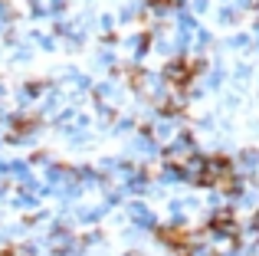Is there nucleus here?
Masks as SVG:
<instances>
[{"label": "nucleus", "instance_id": "obj_1", "mask_svg": "<svg viewBox=\"0 0 259 256\" xmlns=\"http://www.w3.org/2000/svg\"><path fill=\"white\" fill-rule=\"evenodd\" d=\"M125 214H128V220H132V227H138V230H145V233L158 227V217H154V210L145 204V200H128Z\"/></svg>", "mask_w": 259, "mask_h": 256}, {"label": "nucleus", "instance_id": "obj_2", "mask_svg": "<svg viewBox=\"0 0 259 256\" xmlns=\"http://www.w3.org/2000/svg\"><path fill=\"white\" fill-rule=\"evenodd\" d=\"M95 112H99V125H115V118H118L115 105H108V102H99V105H95Z\"/></svg>", "mask_w": 259, "mask_h": 256}, {"label": "nucleus", "instance_id": "obj_3", "mask_svg": "<svg viewBox=\"0 0 259 256\" xmlns=\"http://www.w3.org/2000/svg\"><path fill=\"white\" fill-rule=\"evenodd\" d=\"M36 204H39V197L36 194H26V191H20L13 197V207H20V210H36Z\"/></svg>", "mask_w": 259, "mask_h": 256}, {"label": "nucleus", "instance_id": "obj_4", "mask_svg": "<svg viewBox=\"0 0 259 256\" xmlns=\"http://www.w3.org/2000/svg\"><path fill=\"white\" fill-rule=\"evenodd\" d=\"M220 82H223V69H220V63H217L213 69L203 76V86H207V89H220Z\"/></svg>", "mask_w": 259, "mask_h": 256}, {"label": "nucleus", "instance_id": "obj_5", "mask_svg": "<svg viewBox=\"0 0 259 256\" xmlns=\"http://www.w3.org/2000/svg\"><path fill=\"white\" fill-rule=\"evenodd\" d=\"M66 135H69L72 145H89L92 141V132H82V128H66Z\"/></svg>", "mask_w": 259, "mask_h": 256}, {"label": "nucleus", "instance_id": "obj_6", "mask_svg": "<svg viewBox=\"0 0 259 256\" xmlns=\"http://www.w3.org/2000/svg\"><path fill=\"white\" fill-rule=\"evenodd\" d=\"M69 82H76V92H89V89H92V79L82 76V72H69Z\"/></svg>", "mask_w": 259, "mask_h": 256}, {"label": "nucleus", "instance_id": "obj_7", "mask_svg": "<svg viewBox=\"0 0 259 256\" xmlns=\"http://www.w3.org/2000/svg\"><path fill=\"white\" fill-rule=\"evenodd\" d=\"M194 39H197V50H207V46L213 43V36H210L203 26H197V30H194Z\"/></svg>", "mask_w": 259, "mask_h": 256}, {"label": "nucleus", "instance_id": "obj_8", "mask_svg": "<svg viewBox=\"0 0 259 256\" xmlns=\"http://www.w3.org/2000/svg\"><path fill=\"white\" fill-rule=\"evenodd\" d=\"M187 10L194 13V17H200V13H207V10H210V0H190Z\"/></svg>", "mask_w": 259, "mask_h": 256}, {"label": "nucleus", "instance_id": "obj_9", "mask_svg": "<svg viewBox=\"0 0 259 256\" xmlns=\"http://www.w3.org/2000/svg\"><path fill=\"white\" fill-rule=\"evenodd\" d=\"M220 23H240V10H230V7H223L220 10Z\"/></svg>", "mask_w": 259, "mask_h": 256}, {"label": "nucleus", "instance_id": "obj_10", "mask_svg": "<svg viewBox=\"0 0 259 256\" xmlns=\"http://www.w3.org/2000/svg\"><path fill=\"white\" fill-rule=\"evenodd\" d=\"M227 46H230V50H243V46H249V36H246V33H236V36L227 39Z\"/></svg>", "mask_w": 259, "mask_h": 256}, {"label": "nucleus", "instance_id": "obj_11", "mask_svg": "<svg viewBox=\"0 0 259 256\" xmlns=\"http://www.w3.org/2000/svg\"><path fill=\"white\" fill-rule=\"evenodd\" d=\"M99 66H115V53L112 50H99V59H95Z\"/></svg>", "mask_w": 259, "mask_h": 256}, {"label": "nucleus", "instance_id": "obj_12", "mask_svg": "<svg viewBox=\"0 0 259 256\" xmlns=\"http://www.w3.org/2000/svg\"><path fill=\"white\" fill-rule=\"evenodd\" d=\"M66 13V0H50V17H63Z\"/></svg>", "mask_w": 259, "mask_h": 256}, {"label": "nucleus", "instance_id": "obj_13", "mask_svg": "<svg viewBox=\"0 0 259 256\" xmlns=\"http://www.w3.org/2000/svg\"><path fill=\"white\" fill-rule=\"evenodd\" d=\"M95 26H99V30H105V36H108V30L115 26V17H108V13H105V17H99V20H95Z\"/></svg>", "mask_w": 259, "mask_h": 256}, {"label": "nucleus", "instance_id": "obj_14", "mask_svg": "<svg viewBox=\"0 0 259 256\" xmlns=\"http://www.w3.org/2000/svg\"><path fill=\"white\" fill-rule=\"evenodd\" d=\"M30 56H33V50H26V46H20V50L13 53V63H30Z\"/></svg>", "mask_w": 259, "mask_h": 256}, {"label": "nucleus", "instance_id": "obj_15", "mask_svg": "<svg viewBox=\"0 0 259 256\" xmlns=\"http://www.w3.org/2000/svg\"><path fill=\"white\" fill-rule=\"evenodd\" d=\"M125 256H145V253H138V250H132V253H125Z\"/></svg>", "mask_w": 259, "mask_h": 256}]
</instances>
